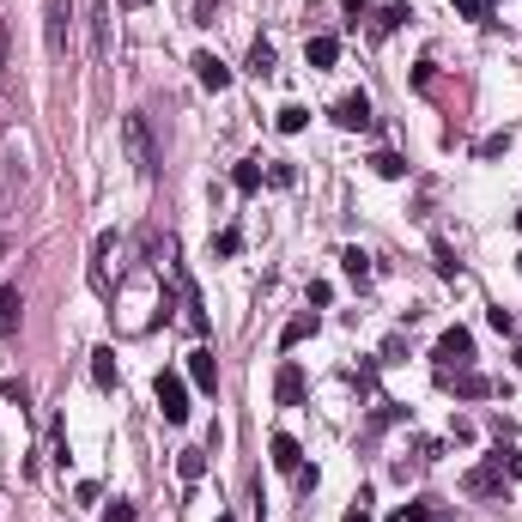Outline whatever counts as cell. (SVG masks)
I'll return each mask as SVG.
<instances>
[{
  "mask_svg": "<svg viewBox=\"0 0 522 522\" xmlns=\"http://www.w3.org/2000/svg\"><path fill=\"white\" fill-rule=\"evenodd\" d=\"M122 140H128V158H134L140 176H158V146H152V128L146 116H122Z\"/></svg>",
  "mask_w": 522,
  "mask_h": 522,
  "instance_id": "obj_1",
  "label": "cell"
},
{
  "mask_svg": "<svg viewBox=\"0 0 522 522\" xmlns=\"http://www.w3.org/2000/svg\"><path fill=\"white\" fill-rule=\"evenodd\" d=\"M431 358H438V371H468V365H474V334H468L462 322H455V328H444Z\"/></svg>",
  "mask_w": 522,
  "mask_h": 522,
  "instance_id": "obj_2",
  "label": "cell"
},
{
  "mask_svg": "<svg viewBox=\"0 0 522 522\" xmlns=\"http://www.w3.org/2000/svg\"><path fill=\"white\" fill-rule=\"evenodd\" d=\"M152 395H158V414H165V425H182V419H189V383H182L176 371H158Z\"/></svg>",
  "mask_w": 522,
  "mask_h": 522,
  "instance_id": "obj_3",
  "label": "cell"
},
{
  "mask_svg": "<svg viewBox=\"0 0 522 522\" xmlns=\"http://www.w3.org/2000/svg\"><path fill=\"white\" fill-rule=\"evenodd\" d=\"M328 116H334V128H347V134H365V128H371V98H365V92H347V98L328 109Z\"/></svg>",
  "mask_w": 522,
  "mask_h": 522,
  "instance_id": "obj_4",
  "label": "cell"
},
{
  "mask_svg": "<svg viewBox=\"0 0 522 522\" xmlns=\"http://www.w3.org/2000/svg\"><path fill=\"white\" fill-rule=\"evenodd\" d=\"M438 383L455 389L462 401H486V395H492V377H480L474 365H468V371H438Z\"/></svg>",
  "mask_w": 522,
  "mask_h": 522,
  "instance_id": "obj_5",
  "label": "cell"
},
{
  "mask_svg": "<svg viewBox=\"0 0 522 522\" xmlns=\"http://www.w3.org/2000/svg\"><path fill=\"white\" fill-rule=\"evenodd\" d=\"M498 486H504V450L486 455V462H480V468H474V474L462 480V492H474V498H492Z\"/></svg>",
  "mask_w": 522,
  "mask_h": 522,
  "instance_id": "obj_6",
  "label": "cell"
},
{
  "mask_svg": "<svg viewBox=\"0 0 522 522\" xmlns=\"http://www.w3.org/2000/svg\"><path fill=\"white\" fill-rule=\"evenodd\" d=\"M195 79H201L207 92H225V85H231V68H225L213 49H201V55H195Z\"/></svg>",
  "mask_w": 522,
  "mask_h": 522,
  "instance_id": "obj_7",
  "label": "cell"
},
{
  "mask_svg": "<svg viewBox=\"0 0 522 522\" xmlns=\"http://www.w3.org/2000/svg\"><path fill=\"white\" fill-rule=\"evenodd\" d=\"M189 377H195V389H219V358H213V347L189 352Z\"/></svg>",
  "mask_w": 522,
  "mask_h": 522,
  "instance_id": "obj_8",
  "label": "cell"
},
{
  "mask_svg": "<svg viewBox=\"0 0 522 522\" xmlns=\"http://www.w3.org/2000/svg\"><path fill=\"white\" fill-rule=\"evenodd\" d=\"M304 61H310L316 73H322V68H334V61H341V36H328V31H322V36H310V43H304Z\"/></svg>",
  "mask_w": 522,
  "mask_h": 522,
  "instance_id": "obj_9",
  "label": "cell"
},
{
  "mask_svg": "<svg viewBox=\"0 0 522 522\" xmlns=\"http://www.w3.org/2000/svg\"><path fill=\"white\" fill-rule=\"evenodd\" d=\"M274 401H279V407L304 401V371H298V365H279V377H274Z\"/></svg>",
  "mask_w": 522,
  "mask_h": 522,
  "instance_id": "obj_10",
  "label": "cell"
},
{
  "mask_svg": "<svg viewBox=\"0 0 522 522\" xmlns=\"http://www.w3.org/2000/svg\"><path fill=\"white\" fill-rule=\"evenodd\" d=\"M268 450H274V468H279V474H304V450H298V438H285V431H279Z\"/></svg>",
  "mask_w": 522,
  "mask_h": 522,
  "instance_id": "obj_11",
  "label": "cell"
},
{
  "mask_svg": "<svg viewBox=\"0 0 522 522\" xmlns=\"http://www.w3.org/2000/svg\"><path fill=\"white\" fill-rule=\"evenodd\" d=\"M68 19H73L68 0H49V55H61V49H68Z\"/></svg>",
  "mask_w": 522,
  "mask_h": 522,
  "instance_id": "obj_12",
  "label": "cell"
},
{
  "mask_svg": "<svg viewBox=\"0 0 522 522\" xmlns=\"http://www.w3.org/2000/svg\"><path fill=\"white\" fill-rule=\"evenodd\" d=\"M407 19H414V12H407V0H389L383 12H377V19H371V31H377V36H389V31H401V25H407Z\"/></svg>",
  "mask_w": 522,
  "mask_h": 522,
  "instance_id": "obj_13",
  "label": "cell"
},
{
  "mask_svg": "<svg viewBox=\"0 0 522 522\" xmlns=\"http://www.w3.org/2000/svg\"><path fill=\"white\" fill-rule=\"evenodd\" d=\"M316 328H322V322H316V310H304V316H292V322H285V334H279V347H298V341H310Z\"/></svg>",
  "mask_w": 522,
  "mask_h": 522,
  "instance_id": "obj_14",
  "label": "cell"
},
{
  "mask_svg": "<svg viewBox=\"0 0 522 522\" xmlns=\"http://www.w3.org/2000/svg\"><path fill=\"white\" fill-rule=\"evenodd\" d=\"M231 189H237V195H255V189H261V158H244V165L231 171Z\"/></svg>",
  "mask_w": 522,
  "mask_h": 522,
  "instance_id": "obj_15",
  "label": "cell"
},
{
  "mask_svg": "<svg viewBox=\"0 0 522 522\" xmlns=\"http://www.w3.org/2000/svg\"><path fill=\"white\" fill-rule=\"evenodd\" d=\"M92 383H98V389H116V352H109V347L92 352Z\"/></svg>",
  "mask_w": 522,
  "mask_h": 522,
  "instance_id": "obj_16",
  "label": "cell"
},
{
  "mask_svg": "<svg viewBox=\"0 0 522 522\" xmlns=\"http://www.w3.org/2000/svg\"><path fill=\"white\" fill-rule=\"evenodd\" d=\"M371 171L389 176V182H401V176H407V158H401V152H371Z\"/></svg>",
  "mask_w": 522,
  "mask_h": 522,
  "instance_id": "obj_17",
  "label": "cell"
},
{
  "mask_svg": "<svg viewBox=\"0 0 522 522\" xmlns=\"http://www.w3.org/2000/svg\"><path fill=\"white\" fill-rule=\"evenodd\" d=\"M249 73H255V79H268V73H274V43H261V36L249 43Z\"/></svg>",
  "mask_w": 522,
  "mask_h": 522,
  "instance_id": "obj_18",
  "label": "cell"
},
{
  "mask_svg": "<svg viewBox=\"0 0 522 522\" xmlns=\"http://www.w3.org/2000/svg\"><path fill=\"white\" fill-rule=\"evenodd\" d=\"M274 122H279V134H304V128H310V109H304V104H285Z\"/></svg>",
  "mask_w": 522,
  "mask_h": 522,
  "instance_id": "obj_19",
  "label": "cell"
},
{
  "mask_svg": "<svg viewBox=\"0 0 522 522\" xmlns=\"http://www.w3.org/2000/svg\"><path fill=\"white\" fill-rule=\"evenodd\" d=\"M176 474H182V480L195 486V480L207 474V455H201V450H182V455H176Z\"/></svg>",
  "mask_w": 522,
  "mask_h": 522,
  "instance_id": "obj_20",
  "label": "cell"
},
{
  "mask_svg": "<svg viewBox=\"0 0 522 522\" xmlns=\"http://www.w3.org/2000/svg\"><path fill=\"white\" fill-rule=\"evenodd\" d=\"M19 310H25L19 285H6V292H0V328H19Z\"/></svg>",
  "mask_w": 522,
  "mask_h": 522,
  "instance_id": "obj_21",
  "label": "cell"
},
{
  "mask_svg": "<svg viewBox=\"0 0 522 522\" xmlns=\"http://www.w3.org/2000/svg\"><path fill=\"white\" fill-rule=\"evenodd\" d=\"M341 268H347V279L365 285V279H371V255H365V249H347V255H341Z\"/></svg>",
  "mask_w": 522,
  "mask_h": 522,
  "instance_id": "obj_22",
  "label": "cell"
},
{
  "mask_svg": "<svg viewBox=\"0 0 522 522\" xmlns=\"http://www.w3.org/2000/svg\"><path fill=\"white\" fill-rule=\"evenodd\" d=\"M431 261H438V274H462V261H455V249L444 237H431Z\"/></svg>",
  "mask_w": 522,
  "mask_h": 522,
  "instance_id": "obj_23",
  "label": "cell"
},
{
  "mask_svg": "<svg viewBox=\"0 0 522 522\" xmlns=\"http://www.w3.org/2000/svg\"><path fill=\"white\" fill-rule=\"evenodd\" d=\"M237 249H244V231H237V225H225V231L213 237V255H237Z\"/></svg>",
  "mask_w": 522,
  "mask_h": 522,
  "instance_id": "obj_24",
  "label": "cell"
},
{
  "mask_svg": "<svg viewBox=\"0 0 522 522\" xmlns=\"http://www.w3.org/2000/svg\"><path fill=\"white\" fill-rule=\"evenodd\" d=\"M504 146H510V128H498V134H486V140H480V146H474V152H480V158H498Z\"/></svg>",
  "mask_w": 522,
  "mask_h": 522,
  "instance_id": "obj_25",
  "label": "cell"
},
{
  "mask_svg": "<svg viewBox=\"0 0 522 522\" xmlns=\"http://www.w3.org/2000/svg\"><path fill=\"white\" fill-rule=\"evenodd\" d=\"M462 19H492V0H455Z\"/></svg>",
  "mask_w": 522,
  "mask_h": 522,
  "instance_id": "obj_26",
  "label": "cell"
},
{
  "mask_svg": "<svg viewBox=\"0 0 522 522\" xmlns=\"http://www.w3.org/2000/svg\"><path fill=\"white\" fill-rule=\"evenodd\" d=\"M268 182H274V189H292V182H298V171H292V165H274V171H268Z\"/></svg>",
  "mask_w": 522,
  "mask_h": 522,
  "instance_id": "obj_27",
  "label": "cell"
},
{
  "mask_svg": "<svg viewBox=\"0 0 522 522\" xmlns=\"http://www.w3.org/2000/svg\"><path fill=\"white\" fill-rule=\"evenodd\" d=\"M492 328H498V334H517V316H510L504 304H498V310H492Z\"/></svg>",
  "mask_w": 522,
  "mask_h": 522,
  "instance_id": "obj_28",
  "label": "cell"
},
{
  "mask_svg": "<svg viewBox=\"0 0 522 522\" xmlns=\"http://www.w3.org/2000/svg\"><path fill=\"white\" fill-rule=\"evenodd\" d=\"M104 522H134V504H122V498H116V504L104 510Z\"/></svg>",
  "mask_w": 522,
  "mask_h": 522,
  "instance_id": "obj_29",
  "label": "cell"
},
{
  "mask_svg": "<svg viewBox=\"0 0 522 522\" xmlns=\"http://www.w3.org/2000/svg\"><path fill=\"white\" fill-rule=\"evenodd\" d=\"M365 504H371V492H358V504H352V510H347L341 522H371V510H365Z\"/></svg>",
  "mask_w": 522,
  "mask_h": 522,
  "instance_id": "obj_30",
  "label": "cell"
},
{
  "mask_svg": "<svg viewBox=\"0 0 522 522\" xmlns=\"http://www.w3.org/2000/svg\"><path fill=\"white\" fill-rule=\"evenodd\" d=\"M213 12H219V0H195V25H213Z\"/></svg>",
  "mask_w": 522,
  "mask_h": 522,
  "instance_id": "obj_31",
  "label": "cell"
},
{
  "mask_svg": "<svg viewBox=\"0 0 522 522\" xmlns=\"http://www.w3.org/2000/svg\"><path fill=\"white\" fill-rule=\"evenodd\" d=\"M504 468H510V474H517V480H522V455H510V462H504Z\"/></svg>",
  "mask_w": 522,
  "mask_h": 522,
  "instance_id": "obj_32",
  "label": "cell"
},
{
  "mask_svg": "<svg viewBox=\"0 0 522 522\" xmlns=\"http://www.w3.org/2000/svg\"><path fill=\"white\" fill-rule=\"evenodd\" d=\"M389 522H414V517H407V510H395V517H389Z\"/></svg>",
  "mask_w": 522,
  "mask_h": 522,
  "instance_id": "obj_33",
  "label": "cell"
},
{
  "mask_svg": "<svg viewBox=\"0 0 522 522\" xmlns=\"http://www.w3.org/2000/svg\"><path fill=\"white\" fill-rule=\"evenodd\" d=\"M122 6H128V12H134V6H146V0H122Z\"/></svg>",
  "mask_w": 522,
  "mask_h": 522,
  "instance_id": "obj_34",
  "label": "cell"
},
{
  "mask_svg": "<svg viewBox=\"0 0 522 522\" xmlns=\"http://www.w3.org/2000/svg\"><path fill=\"white\" fill-rule=\"evenodd\" d=\"M510 358H517V371H522V347H517V352H510Z\"/></svg>",
  "mask_w": 522,
  "mask_h": 522,
  "instance_id": "obj_35",
  "label": "cell"
},
{
  "mask_svg": "<svg viewBox=\"0 0 522 522\" xmlns=\"http://www.w3.org/2000/svg\"><path fill=\"white\" fill-rule=\"evenodd\" d=\"M213 522H231V517H213Z\"/></svg>",
  "mask_w": 522,
  "mask_h": 522,
  "instance_id": "obj_36",
  "label": "cell"
},
{
  "mask_svg": "<svg viewBox=\"0 0 522 522\" xmlns=\"http://www.w3.org/2000/svg\"><path fill=\"white\" fill-rule=\"evenodd\" d=\"M517 231H522V213H517Z\"/></svg>",
  "mask_w": 522,
  "mask_h": 522,
  "instance_id": "obj_37",
  "label": "cell"
},
{
  "mask_svg": "<svg viewBox=\"0 0 522 522\" xmlns=\"http://www.w3.org/2000/svg\"><path fill=\"white\" fill-rule=\"evenodd\" d=\"M517 274H522V255H517Z\"/></svg>",
  "mask_w": 522,
  "mask_h": 522,
  "instance_id": "obj_38",
  "label": "cell"
},
{
  "mask_svg": "<svg viewBox=\"0 0 522 522\" xmlns=\"http://www.w3.org/2000/svg\"><path fill=\"white\" fill-rule=\"evenodd\" d=\"M431 522H444V517H431Z\"/></svg>",
  "mask_w": 522,
  "mask_h": 522,
  "instance_id": "obj_39",
  "label": "cell"
}]
</instances>
